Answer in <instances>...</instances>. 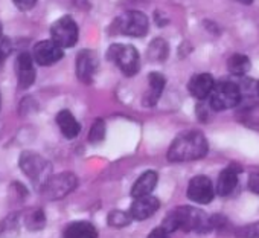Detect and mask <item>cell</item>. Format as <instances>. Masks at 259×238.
<instances>
[{
  "label": "cell",
  "mask_w": 259,
  "mask_h": 238,
  "mask_svg": "<svg viewBox=\"0 0 259 238\" xmlns=\"http://www.w3.org/2000/svg\"><path fill=\"white\" fill-rule=\"evenodd\" d=\"M209 151V144L201 132L191 130L186 133L179 135L169 150H168V159L171 162H191L203 159Z\"/></svg>",
  "instance_id": "obj_1"
},
{
  "label": "cell",
  "mask_w": 259,
  "mask_h": 238,
  "mask_svg": "<svg viewBox=\"0 0 259 238\" xmlns=\"http://www.w3.org/2000/svg\"><path fill=\"white\" fill-rule=\"evenodd\" d=\"M171 233L176 230L183 232H200L204 233L210 230V220L200 209L192 206H179L172 209L163 220V224Z\"/></svg>",
  "instance_id": "obj_2"
},
{
  "label": "cell",
  "mask_w": 259,
  "mask_h": 238,
  "mask_svg": "<svg viewBox=\"0 0 259 238\" xmlns=\"http://www.w3.org/2000/svg\"><path fill=\"white\" fill-rule=\"evenodd\" d=\"M107 58L114 63L125 76H133L141 69V57L136 48L132 45H111L107 52Z\"/></svg>",
  "instance_id": "obj_3"
},
{
  "label": "cell",
  "mask_w": 259,
  "mask_h": 238,
  "mask_svg": "<svg viewBox=\"0 0 259 238\" xmlns=\"http://www.w3.org/2000/svg\"><path fill=\"white\" fill-rule=\"evenodd\" d=\"M19 167L40 188L52 176L51 164L34 151H23L19 157Z\"/></svg>",
  "instance_id": "obj_4"
},
{
  "label": "cell",
  "mask_w": 259,
  "mask_h": 238,
  "mask_svg": "<svg viewBox=\"0 0 259 238\" xmlns=\"http://www.w3.org/2000/svg\"><path fill=\"white\" fill-rule=\"evenodd\" d=\"M148 29V17L141 11H126L120 14L111 25V31L114 34H123L130 37H144Z\"/></svg>",
  "instance_id": "obj_5"
},
{
  "label": "cell",
  "mask_w": 259,
  "mask_h": 238,
  "mask_svg": "<svg viewBox=\"0 0 259 238\" xmlns=\"http://www.w3.org/2000/svg\"><path fill=\"white\" fill-rule=\"evenodd\" d=\"M241 89L230 81H221L218 84H215L210 96H209V102L210 107L215 111H223V110H229L236 107L241 102Z\"/></svg>",
  "instance_id": "obj_6"
},
{
  "label": "cell",
  "mask_w": 259,
  "mask_h": 238,
  "mask_svg": "<svg viewBox=\"0 0 259 238\" xmlns=\"http://www.w3.org/2000/svg\"><path fill=\"white\" fill-rule=\"evenodd\" d=\"M78 185V179L72 173H61L51 176L40 188V192L48 200H61L70 194Z\"/></svg>",
  "instance_id": "obj_7"
},
{
  "label": "cell",
  "mask_w": 259,
  "mask_h": 238,
  "mask_svg": "<svg viewBox=\"0 0 259 238\" xmlns=\"http://www.w3.org/2000/svg\"><path fill=\"white\" fill-rule=\"evenodd\" d=\"M51 37L63 49L75 46L78 42V26L75 20L69 16L58 19L51 28Z\"/></svg>",
  "instance_id": "obj_8"
},
{
  "label": "cell",
  "mask_w": 259,
  "mask_h": 238,
  "mask_svg": "<svg viewBox=\"0 0 259 238\" xmlns=\"http://www.w3.org/2000/svg\"><path fill=\"white\" fill-rule=\"evenodd\" d=\"M34 61L40 66H52L64 57L63 48L58 46L54 40L38 42L32 49Z\"/></svg>",
  "instance_id": "obj_9"
},
{
  "label": "cell",
  "mask_w": 259,
  "mask_h": 238,
  "mask_svg": "<svg viewBox=\"0 0 259 238\" xmlns=\"http://www.w3.org/2000/svg\"><path fill=\"white\" fill-rule=\"evenodd\" d=\"M213 185L209 177L206 176H195L191 179L188 185V197L198 203V205H207L213 200Z\"/></svg>",
  "instance_id": "obj_10"
},
{
  "label": "cell",
  "mask_w": 259,
  "mask_h": 238,
  "mask_svg": "<svg viewBox=\"0 0 259 238\" xmlns=\"http://www.w3.org/2000/svg\"><path fill=\"white\" fill-rule=\"evenodd\" d=\"M99 61H98V55L90 51V49H84L78 54L76 57V75L82 83H92L96 70H98Z\"/></svg>",
  "instance_id": "obj_11"
},
{
  "label": "cell",
  "mask_w": 259,
  "mask_h": 238,
  "mask_svg": "<svg viewBox=\"0 0 259 238\" xmlns=\"http://www.w3.org/2000/svg\"><path fill=\"white\" fill-rule=\"evenodd\" d=\"M17 69V83L20 89H28L35 81V67H34V57L29 52H22L17 57L16 63Z\"/></svg>",
  "instance_id": "obj_12"
},
{
  "label": "cell",
  "mask_w": 259,
  "mask_h": 238,
  "mask_svg": "<svg viewBox=\"0 0 259 238\" xmlns=\"http://www.w3.org/2000/svg\"><path fill=\"white\" fill-rule=\"evenodd\" d=\"M159 208H160L159 199L150 194V195H144V197L135 199L132 208H130V214H132L133 220L142 221V220L150 218L153 214H156Z\"/></svg>",
  "instance_id": "obj_13"
},
{
  "label": "cell",
  "mask_w": 259,
  "mask_h": 238,
  "mask_svg": "<svg viewBox=\"0 0 259 238\" xmlns=\"http://www.w3.org/2000/svg\"><path fill=\"white\" fill-rule=\"evenodd\" d=\"M241 171H242L241 167L236 165V164H232V165H229L227 168H224L221 171V174L218 176V182H217L218 195L227 197L235 191V188L238 185V176H239Z\"/></svg>",
  "instance_id": "obj_14"
},
{
  "label": "cell",
  "mask_w": 259,
  "mask_h": 238,
  "mask_svg": "<svg viewBox=\"0 0 259 238\" xmlns=\"http://www.w3.org/2000/svg\"><path fill=\"white\" fill-rule=\"evenodd\" d=\"M215 87V80L210 73H198L189 81V92L194 98L203 101L207 99Z\"/></svg>",
  "instance_id": "obj_15"
},
{
  "label": "cell",
  "mask_w": 259,
  "mask_h": 238,
  "mask_svg": "<svg viewBox=\"0 0 259 238\" xmlns=\"http://www.w3.org/2000/svg\"><path fill=\"white\" fill-rule=\"evenodd\" d=\"M148 83H150V89L147 90V93L144 95V105L145 107H153L159 102L163 90H165V78L163 75L157 73V72H153L148 78Z\"/></svg>",
  "instance_id": "obj_16"
},
{
  "label": "cell",
  "mask_w": 259,
  "mask_h": 238,
  "mask_svg": "<svg viewBox=\"0 0 259 238\" xmlns=\"http://www.w3.org/2000/svg\"><path fill=\"white\" fill-rule=\"evenodd\" d=\"M157 180H159V176L156 171L150 170V171H145L133 185L132 188V195L135 199L138 197H144V195H150L153 192V189L156 188L157 185Z\"/></svg>",
  "instance_id": "obj_17"
},
{
  "label": "cell",
  "mask_w": 259,
  "mask_h": 238,
  "mask_svg": "<svg viewBox=\"0 0 259 238\" xmlns=\"http://www.w3.org/2000/svg\"><path fill=\"white\" fill-rule=\"evenodd\" d=\"M57 124H58L61 133L64 135V138H67V139H75L81 132V126L78 124L75 116L69 110H61L57 114Z\"/></svg>",
  "instance_id": "obj_18"
},
{
  "label": "cell",
  "mask_w": 259,
  "mask_h": 238,
  "mask_svg": "<svg viewBox=\"0 0 259 238\" xmlns=\"http://www.w3.org/2000/svg\"><path fill=\"white\" fill-rule=\"evenodd\" d=\"M63 236L64 238H98V229L89 221H73L64 229Z\"/></svg>",
  "instance_id": "obj_19"
},
{
  "label": "cell",
  "mask_w": 259,
  "mask_h": 238,
  "mask_svg": "<svg viewBox=\"0 0 259 238\" xmlns=\"http://www.w3.org/2000/svg\"><path fill=\"white\" fill-rule=\"evenodd\" d=\"M227 67H229V72L232 75H236V76H242L245 75L250 67H251V63H250V58L247 55H242V54H235L229 58L227 61Z\"/></svg>",
  "instance_id": "obj_20"
},
{
  "label": "cell",
  "mask_w": 259,
  "mask_h": 238,
  "mask_svg": "<svg viewBox=\"0 0 259 238\" xmlns=\"http://www.w3.org/2000/svg\"><path fill=\"white\" fill-rule=\"evenodd\" d=\"M19 215L17 214H10L0 221V238H16L19 235Z\"/></svg>",
  "instance_id": "obj_21"
},
{
  "label": "cell",
  "mask_w": 259,
  "mask_h": 238,
  "mask_svg": "<svg viewBox=\"0 0 259 238\" xmlns=\"http://www.w3.org/2000/svg\"><path fill=\"white\" fill-rule=\"evenodd\" d=\"M25 226L32 232L41 230L46 226V215H45L43 209L35 208V209L28 211L25 215Z\"/></svg>",
  "instance_id": "obj_22"
},
{
  "label": "cell",
  "mask_w": 259,
  "mask_h": 238,
  "mask_svg": "<svg viewBox=\"0 0 259 238\" xmlns=\"http://www.w3.org/2000/svg\"><path fill=\"white\" fill-rule=\"evenodd\" d=\"M133 217L130 212H123L120 209H114L108 214V224L113 227H123L132 223Z\"/></svg>",
  "instance_id": "obj_23"
},
{
  "label": "cell",
  "mask_w": 259,
  "mask_h": 238,
  "mask_svg": "<svg viewBox=\"0 0 259 238\" xmlns=\"http://www.w3.org/2000/svg\"><path fill=\"white\" fill-rule=\"evenodd\" d=\"M166 54H168V46H166V43L162 38H157V40H154L151 43L150 51H148V55H150L151 60L163 61L166 58Z\"/></svg>",
  "instance_id": "obj_24"
},
{
  "label": "cell",
  "mask_w": 259,
  "mask_h": 238,
  "mask_svg": "<svg viewBox=\"0 0 259 238\" xmlns=\"http://www.w3.org/2000/svg\"><path fill=\"white\" fill-rule=\"evenodd\" d=\"M104 138H105V123L102 121V119H96L92 126V129H90L89 141L92 144H99L104 141Z\"/></svg>",
  "instance_id": "obj_25"
},
{
  "label": "cell",
  "mask_w": 259,
  "mask_h": 238,
  "mask_svg": "<svg viewBox=\"0 0 259 238\" xmlns=\"http://www.w3.org/2000/svg\"><path fill=\"white\" fill-rule=\"evenodd\" d=\"M236 238H259V221L241 226L235 230Z\"/></svg>",
  "instance_id": "obj_26"
},
{
  "label": "cell",
  "mask_w": 259,
  "mask_h": 238,
  "mask_svg": "<svg viewBox=\"0 0 259 238\" xmlns=\"http://www.w3.org/2000/svg\"><path fill=\"white\" fill-rule=\"evenodd\" d=\"M11 52V43L8 38H2L0 40V63H4L5 58L10 55Z\"/></svg>",
  "instance_id": "obj_27"
},
{
  "label": "cell",
  "mask_w": 259,
  "mask_h": 238,
  "mask_svg": "<svg viewBox=\"0 0 259 238\" xmlns=\"http://www.w3.org/2000/svg\"><path fill=\"white\" fill-rule=\"evenodd\" d=\"M38 0H14V5L20 10V11H29L37 5Z\"/></svg>",
  "instance_id": "obj_28"
},
{
  "label": "cell",
  "mask_w": 259,
  "mask_h": 238,
  "mask_svg": "<svg viewBox=\"0 0 259 238\" xmlns=\"http://www.w3.org/2000/svg\"><path fill=\"white\" fill-rule=\"evenodd\" d=\"M148 238H171V232L165 226H159V227L151 230Z\"/></svg>",
  "instance_id": "obj_29"
},
{
  "label": "cell",
  "mask_w": 259,
  "mask_h": 238,
  "mask_svg": "<svg viewBox=\"0 0 259 238\" xmlns=\"http://www.w3.org/2000/svg\"><path fill=\"white\" fill-rule=\"evenodd\" d=\"M248 188L251 192L259 195V173H251L248 176Z\"/></svg>",
  "instance_id": "obj_30"
},
{
  "label": "cell",
  "mask_w": 259,
  "mask_h": 238,
  "mask_svg": "<svg viewBox=\"0 0 259 238\" xmlns=\"http://www.w3.org/2000/svg\"><path fill=\"white\" fill-rule=\"evenodd\" d=\"M236 2H239V4H244V5H250L253 0H236Z\"/></svg>",
  "instance_id": "obj_31"
},
{
  "label": "cell",
  "mask_w": 259,
  "mask_h": 238,
  "mask_svg": "<svg viewBox=\"0 0 259 238\" xmlns=\"http://www.w3.org/2000/svg\"><path fill=\"white\" fill-rule=\"evenodd\" d=\"M4 37H2V26H0V40H2Z\"/></svg>",
  "instance_id": "obj_32"
},
{
  "label": "cell",
  "mask_w": 259,
  "mask_h": 238,
  "mask_svg": "<svg viewBox=\"0 0 259 238\" xmlns=\"http://www.w3.org/2000/svg\"><path fill=\"white\" fill-rule=\"evenodd\" d=\"M256 90H257V93H259V83L256 84Z\"/></svg>",
  "instance_id": "obj_33"
}]
</instances>
